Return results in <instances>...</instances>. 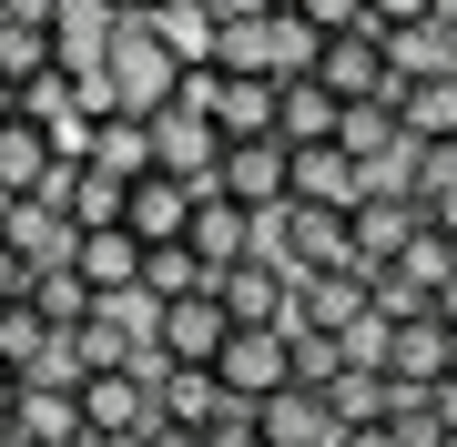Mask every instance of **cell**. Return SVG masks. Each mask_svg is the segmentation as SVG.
Listing matches in <instances>:
<instances>
[{"mask_svg":"<svg viewBox=\"0 0 457 447\" xmlns=\"http://www.w3.org/2000/svg\"><path fill=\"white\" fill-rule=\"evenodd\" d=\"M0 224H11V203H0Z\"/></svg>","mask_w":457,"mask_h":447,"instance_id":"f6af8a7d","label":"cell"},{"mask_svg":"<svg viewBox=\"0 0 457 447\" xmlns=\"http://www.w3.org/2000/svg\"><path fill=\"white\" fill-rule=\"evenodd\" d=\"M366 31L417 41V31H437V0H366Z\"/></svg>","mask_w":457,"mask_h":447,"instance_id":"1f68e13d","label":"cell"},{"mask_svg":"<svg viewBox=\"0 0 457 447\" xmlns=\"http://www.w3.org/2000/svg\"><path fill=\"white\" fill-rule=\"evenodd\" d=\"M396 133H407V122H396V112H386V102H345V133H336V143H345V153H356V163H376V153H386Z\"/></svg>","mask_w":457,"mask_h":447,"instance_id":"4dcf8cb0","label":"cell"},{"mask_svg":"<svg viewBox=\"0 0 457 447\" xmlns=\"http://www.w3.org/2000/svg\"><path fill=\"white\" fill-rule=\"evenodd\" d=\"M254 21H264V82H315L326 31H315L305 11H254Z\"/></svg>","mask_w":457,"mask_h":447,"instance_id":"d6986e66","label":"cell"},{"mask_svg":"<svg viewBox=\"0 0 457 447\" xmlns=\"http://www.w3.org/2000/svg\"><path fill=\"white\" fill-rule=\"evenodd\" d=\"M102 71H112L122 82V112H173L183 102V82H194V62H183V51L153 31V21H112V41H102Z\"/></svg>","mask_w":457,"mask_h":447,"instance_id":"6da1fadb","label":"cell"},{"mask_svg":"<svg viewBox=\"0 0 457 447\" xmlns=\"http://www.w3.org/2000/svg\"><path fill=\"white\" fill-rule=\"evenodd\" d=\"M315 82H326L336 102H386V112H396V92H407V62H396V41H386V31H336V41H326V62H315Z\"/></svg>","mask_w":457,"mask_h":447,"instance_id":"277c9868","label":"cell"},{"mask_svg":"<svg viewBox=\"0 0 457 447\" xmlns=\"http://www.w3.org/2000/svg\"><path fill=\"white\" fill-rule=\"evenodd\" d=\"M427 407H437V427L457 437V377H447V386H437V397H427Z\"/></svg>","mask_w":457,"mask_h":447,"instance_id":"8d00e7d4","label":"cell"},{"mask_svg":"<svg viewBox=\"0 0 457 447\" xmlns=\"http://www.w3.org/2000/svg\"><path fill=\"white\" fill-rule=\"evenodd\" d=\"M213 194H234L245 214H285L295 203V143H224V163H213Z\"/></svg>","mask_w":457,"mask_h":447,"instance_id":"8992f818","label":"cell"},{"mask_svg":"<svg viewBox=\"0 0 457 447\" xmlns=\"http://www.w3.org/2000/svg\"><path fill=\"white\" fill-rule=\"evenodd\" d=\"M153 447H204V437H183V427H153Z\"/></svg>","mask_w":457,"mask_h":447,"instance_id":"60d3db41","label":"cell"},{"mask_svg":"<svg viewBox=\"0 0 457 447\" xmlns=\"http://www.w3.org/2000/svg\"><path fill=\"white\" fill-rule=\"evenodd\" d=\"M264 254L305 285V275H356V224L336 214V203H285V214H264Z\"/></svg>","mask_w":457,"mask_h":447,"instance_id":"7a4b0ae2","label":"cell"},{"mask_svg":"<svg viewBox=\"0 0 457 447\" xmlns=\"http://www.w3.org/2000/svg\"><path fill=\"white\" fill-rule=\"evenodd\" d=\"M31 315H41L51 335H71L82 315H102V295H92V285L71 275V265H41V275H31Z\"/></svg>","mask_w":457,"mask_h":447,"instance_id":"d4e9b609","label":"cell"},{"mask_svg":"<svg viewBox=\"0 0 457 447\" xmlns=\"http://www.w3.org/2000/svg\"><path fill=\"white\" fill-rule=\"evenodd\" d=\"M204 11H264V0H204Z\"/></svg>","mask_w":457,"mask_h":447,"instance_id":"b9f144b4","label":"cell"},{"mask_svg":"<svg viewBox=\"0 0 457 447\" xmlns=\"http://www.w3.org/2000/svg\"><path fill=\"white\" fill-rule=\"evenodd\" d=\"M183 295H213V265L194 244H143V305H183Z\"/></svg>","mask_w":457,"mask_h":447,"instance_id":"cb8c5ba5","label":"cell"},{"mask_svg":"<svg viewBox=\"0 0 457 447\" xmlns=\"http://www.w3.org/2000/svg\"><path fill=\"white\" fill-rule=\"evenodd\" d=\"M21 386H31V377H21V366H0V427L21 417Z\"/></svg>","mask_w":457,"mask_h":447,"instance_id":"d590c367","label":"cell"},{"mask_svg":"<svg viewBox=\"0 0 457 447\" xmlns=\"http://www.w3.org/2000/svg\"><path fill=\"white\" fill-rule=\"evenodd\" d=\"M71 447H92V437H71Z\"/></svg>","mask_w":457,"mask_h":447,"instance_id":"bcb514c9","label":"cell"},{"mask_svg":"<svg viewBox=\"0 0 457 447\" xmlns=\"http://www.w3.org/2000/svg\"><path fill=\"white\" fill-rule=\"evenodd\" d=\"M11 437H21V447H71V437H92V427H82V386H21Z\"/></svg>","mask_w":457,"mask_h":447,"instance_id":"44dd1931","label":"cell"},{"mask_svg":"<svg viewBox=\"0 0 457 447\" xmlns=\"http://www.w3.org/2000/svg\"><path fill=\"white\" fill-rule=\"evenodd\" d=\"M345 224H356V265H366V275H386L396 254L427 234V203H407V194H366Z\"/></svg>","mask_w":457,"mask_h":447,"instance_id":"5bb4252c","label":"cell"},{"mask_svg":"<svg viewBox=\"0 0 457 447\" xmlns=\"http://www.w3.org/2000/svg\"><path fill=\"white\" fill-rule=\"evenodd\" d=\"M153 427H183V437H204L213 417H224L234 397H224V377H213V366H153Z\"/></svg>","mask_w":457,"mask_h":447,"instance_id":"2e32d148","label":"cell"},{"mask_svg":"<svg viewBox=\"0 0 457 447\" xmlns=\"http://www.w3.org/2000/svg\"><path fill=\"white\" fill-rule=\"evenodd\" d=\"M0 244H21L31 265H71V224H62V214H41V203H11Z\"/></svg>","mask_w":457,"mask_h":447,"instance_id":"83f0119b","label":"cell"},{"mask_svg":"<svg viewBox=\"0 0 457 447\" xmlns=\"http://www.w3.org/2000/svg\"><path fill=\"white\" fill-rule=\"evenodd\" d=\"M122 203H132V183H122V173H102V163H71V234H102V224H122Z\"/></svg>","mask_w":457,"mask_h":447,"instance_id":"484cf974","label":"cell"},{"mask_svg":"<svg viewBox=\"0 0 457 447\" xmlns=\"http://www.w3.org/2000/svg\"><path fill=\"white\" fill-rule=\"evenodd\" d=\"M62 346H71V366H82V377H112V366H153V346H143V305H102V315H82Z\"/></svg>","mask_w":457,"mask_h":447,"instance_id":"30bf717a","label":"cell"},{"mask_svg":"<svg viewBox=\"0 0 457 447\" xmlns=\"http://www.w3.org/2000/svg\"><path fill=\"white\" fill-rule=\"evenodd\" d=\"M153 31H163L173 51H183V62H213V11H204V0H163V11H153Z\"/></svg>","mask_w":457,"mask_h":447,"instance_id":"f546056e","label":"cell"},{"mask_svg":"<svg viewBox=\"0 0 457 447\" xmlns=\"http://www.w3.org/2000/svg\"><path fill=\"white\" fill-rule=\"evenodd\" d=\"M295 203H336V214H356V203H366V163H356L345 143L295 153Z\"/></svg>","mask_w":457,"mask_h":447,"instance_id":"e0dca14e","label":"cell"},{"mask_svg":"<svg viewBox=\"0 0 457 447\" xmlns=\"http://www.w3.org/2000/svg\"><path fill=\"white\" fill-rule=\"evenodd\" d=\"M143 346H153V366H224V346H234V315L213 305V295L143 305Z\"/></svg>","mask_w":457,"mask_h":447,"instance_id":"3957f363","label":"cell"},{"mask_svg":"<svg viewBox=\"0 0 457 447\" xmlns=\"http://www.w3.org/2000/svg\"><path fill=\"white\" fill-rule=\"evenodd\" d=\"M213 305H224L234 326H285L295 275L275 265V254H245V265H224V275H213Z\"/></svg>","mask_w":457,"mask_h":447,"instance_id":"4fadbf2b","label":"cell"},{"mask_svg":"<svg viewBox=\"0 0 457 447\" xmlns=\"http://www.w3.org/2000/svg\"><path fill=\"white\" fill-rule=\"evenodd\" d=\"M112 11H122V21H153V11H163V0H112Z\"/></svg>","mask_w":457,"mask_h":447,"instance_id":"ab89813d","label":"cell"},{"mask_svg":"<svg viewBox=\"0 0 457 447\" xmlns=\"http://www.w3.org/2000/svg\"><path fill=\"white\" fill-rule=\"evenodd\" d=\"M396 122H407L417 143H457V62L407 71V92H396Z\"/></svg>","mask_w":457,"mask_h":447,"instance_id":"ac0fdd59","label":"cell"},{"mask_svg":"<svg viewBox=\"0 0 457 447\" xmlns=\"http://www.w3.org/2000/svg\"><path fill=\"white\" fill-rule=\"evenodd\" d=\"M0 71H11L21 92L51 82V71H62V41H51V21H11V31H0Z\"/></svg>","mask_w":457,"mask_h":447,"instance_id":"4316f807","label":"cell"},{"mask_svg":"<svg viewBox=\"0 0 457 447\" xmlns=\"http://www.w3.org/2000/svg\"><path fill=\"white\" fill-rule=\"evenodd\" d=\"M71 275H82L102 305H143V234H122V224L71 234Z\"/></svg>","mask_w":457,"mask_h":447,"instance_id":"ba28073f","label":"cell"},{"mask_svg":"<svg viewBox=\"0 0 457 447\" xmlns=\"http://www.w3.org/2000/svg\"><path fill=\"white\" fill-rule=\"evenodd\" d=\"M213 163H224V133H213V112H194V102H173V112H153V173L213 183Z\"/></svg>","mask_w":457,"mask_h":447,"instance_id":"7c38bea8","label":"cell"},{"mask_svg":"<svg viewBox=\"0 0 457 447\" xmlns=\"http://www.w3.org/2000/svg\"><path fill=\"white\" fill-rule=\"evenodd\" d=\"M275 133H285L295 153H315V143L345 133V102H336L326 82H285V92H275Z\"/></svg>","mask_w":457,"mask_h":447,"instance_id":"7402d4cb","label":"cell"},{"mask_svg":"<svg viewBox=\"0 0 457 447\" xmlns=\"http://www.w3.org/2000/svg\"><path fill=\"white\" fill-rule=\"evenodd\" d=\"M204 447H264V427H254V407L234 397V407H224V417H213V427H204Z\"/></svg>","mask_w":457,"mask_h":447,"instance_id":"d6a6232c","label":"cell"},{"mask_svg":"<svg viewBox=\"0 0 457 447\" xmlns=\"http://www.w3.org/2000/svg\"><path fill=\"white\" fill-rule=\"evenodd\" d=\"M194 194H204V183H183V173H143L132 203H122V234H143V244H183V234H194Z\"/></svg>","mask_w":457,"mask_h":447,"instance_id":"9a60e30c","label":"cell"},{"mask_svg":"<svg viewBox=\"0 0 457 447\" xmlns=\"http://www.w3.org/2000/svg\"><path fill=\"white\" fill-rule=\"evenodd\" d=\"M295 11H305L326 41H336V31H366V0H295Z\"/></svg>","mask_w":457,"mask_h":447,"instance_id":"836d02e7","label":"cell"},{"mask_svg":"<svg viewBox=\"0 0 457 447\" xmlns=\"http://www.w3.org/2000/svg\"><path fill=\"white\" fill-rule=\"evenodd\" d=\"M224 397H245V407H264V397H285V386H305L295 377V335L285 326H234V346H224Z\"/></svg>","mask_w":457,"mask_h":447,"instance_id":"5b68a950","label":"cell"},{"mask_svg":"<svg viewBox=\"0 0 457 447\" xmlns=\"http://www.w3.org/2000/svg\"><path fill=\"white\" fill-rule=\"evenodd\" d=\"M336 447H396V427H345Z\"/></svg>","mask_w":457,"mask_h":447,"instance_id":"74e56055","label":"cell"},{"mask_svg":"<svg viewBox=\"0 0 457 447\" xmlns=\"http://www.w3.org/2000/svg\"><path fill=\"white\" fill-rule=\"evenodd\" d=\"M386 377L417 386V397H437V386L457 377V335H447V315H407V326H386Z\"/></svg>","mask_w":457,"mask_h":447,"instance_id":"9c48e42d","label":"cell"},{"mask_svg":"<svg viewBox=\"0 0 457 447\" xmlns=\"http://www.w3.org/2000/svg\"><path fill=\"white\" fill-rule=\"evenodd\" d=\"M254 427H264V447H336V417H326V397H315V386H285V397H264V407H254Z\"/></svg>","mask_w":457,"mask_h":447,"instance_id":"603a6c76","label":"cell"},{"mask_svg":"<svg viewBox=\"0 0 457 447\" xmlns=\"http://www.w3.org/2000/svg\"><path fill=\"white\" fill-rule=\"evenodd\" d=\"M0 447H21V437H11V427H0Z\"/></svg>","mask_w":457,"mask_h":447,"instance_id":"ee69618b","label":"cell"},{"mask_svg":"<svg viewBox=\"0 0 457 447\" xmlns=\"http://www.w3.org/2000/svg\"><path fill=\"white\" fill-rule=\"evenodd\" d=\"M183 244L224 275V265H245V254H264V214H245L234 194H213V183H204V194H194V234H183Z\"/></svg>","mask_w":457,"mask_h":447,"instance_id":"8fae6325","label":"cell"},{"mask_svg":"<svg viewBox=\"0 0 457 447\" xmlns=\"http://www.w3.org/2000/svg\"><path fill=\"white\" fill-rule=\"evenodd\" d=\"M153 366H112V377H82V427L92 437H153Z\"/></svg>","mask_w":457,"mask_h":447,"instance_id":"52a82bcc","label":"cell"},{"mask_svg":"<svg viewBox=\"0 0 457 447\" xmlns=\"http://www.w3.org/2000/svg\"><path fill=\"white\" fill-rule=\"evenodd\" d=\"M51 346H62V335H51L41 315H31V295H21V305H0V366H21V377H41V356H51Z\"/></svg>","mask_w":457,"mask_h":447,"instance_id":"f1b7e54d","label":"cell"},{"mask_svg":"<svg viewBox=\"0 0 457 447\" xmlns=\"http://www.w3.org/2000/svg\"><path fill=\"white\" fill-rule=\"evenodd\" d=\"M92 447H153V437H92Z\"/></svg>","mask_w":457,"mask_h":447,"instance_id":"7bdbcfd3","label":"cell"},{"mask_svg":"<svg viewBox=\"0 0 457 447\" xmlns=\"http://www.w3.org/2000/svg\"><path fill=\"white\" fill-rule=\"evenodd\" d=\"M31 275H41L31 254H21V244H0V305H21V295H31Z\"/></svg>","mask_w":457,"mask_h":447,"instance_id":"e575fe53","label":"cell"},{"mask_svg":"<svg viewBox=\"0 0 457 447\" xmlns=\"http://www.w3.org/2000/svg\"><path fill=\"white\" fill-rule=\"evenodd\" d=\"M0 122H21V82H11V71H0Z\"/></svg>","mask_w":457,"mask_h":447,"instance_id":"f35d334b","label":"cell"},{"mask_svg":"<svg viewBox=\"0 0 457 447\" xmlns=\"http://www.w3.org/2000/svg\"><path fill=\"white\" fill-rule=\"evenodd\" d=\"M51 163H62V153H51V133H41L31 112L0 122V203H31L41 183H51Z\"/></svg>","mask_w":457,"mask_h":447,"instance_id":"ffe728a7","label":"cell"}]
</instances>
